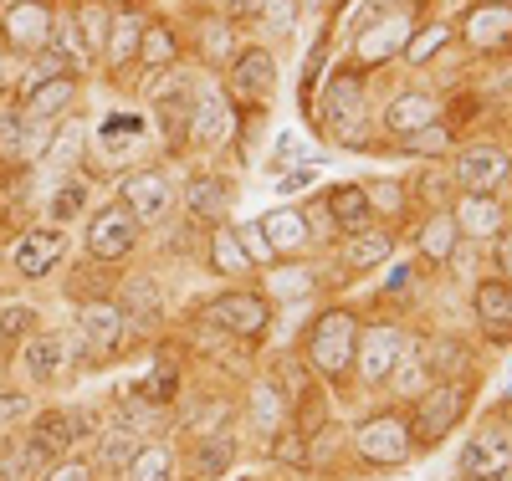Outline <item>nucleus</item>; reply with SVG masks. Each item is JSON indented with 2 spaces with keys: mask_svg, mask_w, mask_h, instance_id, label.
<instances>
[{
  "mask_svg": "<svg viewBox=\"0 0 512 481\" xmlns=\"http://www.w3.org/2000/svg\"><path fill=\"white\" fill-rule=\"evenodd\" d=\"M354 348H359V323H354L344 308H333V313L318 318V328H313V338H308V359H313L318 374L338 379V374H349Z\"/></svg>",
  "mask_w": 512,
  "mask_h": 481,
  "instance_id": "1",
  "label": "nucleus"
},
{
  "mask_svg": "<svg viewBox=\"0 0 512 481\" xmlns=\"http://www.w3.org/2000/svg\"><path fill=\"white\" fill-rule=\"evenodd\" d=\"M461 410H466V384L461 379H446L436 389H425L420 405H415V441L420 446H436L441 435L461 420Z\"/></svg>",
  "mask_w": 512,
  "mask_h": 481,
  "instance_id": "2",
  "label": "nucleus"
},
{
  "mask_svg": "<svg viewBox=\"0 0 512 481\" xmlns=\"http://www.w3.org/2000/svg\"><path fill=\"white\" fill-rule=\"evenodd\" d=\"M354 446H359V456L374 461V466H400V461L410 456V430H405L395 415H374V420L359 425Z\"/></svg>",
  "mask_w": 512,
  "mask_h": 481,
  "instance_id": "3",
  "label": "nucleus"
},
{
  "mask_svg": "<svg viewBox=\"0 0 512 481\" xmlns=\"http://www.w3.org/2000/svg\"><path fill=\"white\" fill-rule=\"evenodd\" d=\"M139 241V221L128 215V205H108L103 215H93V226H88V251L98 261H118L128 256Z\"/></svg>",
  "mask_w": 512,
  "mask_h": 481,
  "instance_id": "4",
  "label": "nucleus"
},
{
  "mask_svg": "<svg viewBox=\"0 0 512 481\" xmlns=\"http://www.w3.org/2000/svg\"><path fill=\"white\" fill-rule=\"evenodd\" d=\"M461 471L472 481H502L512 471V435L507 430H482L466 441L461 451Z\"/></svg>",
  "mask_w": 512,
  "mask_h": 481,
  "instance_id": "5",
  "label": "nucleus"
},
{
  "mask_svg": "<svg viewBox=\"0 0 512 481\" xmlns=\"http://www.w3.org/2000/svg\"><path fill=\"white\" fill-rule=\"evenodd\" d=\"M144 149V118L139 113H108L98 128V159L103 164H123Z\"/></svg>",
  "mask_w": 512,
  "mask_h": 481,
  "instance_id": "6",
  "label": "nucleus"
},
{
  "mask_svg": "<svg viewBox=\"0 0 512 481\" xmlns=\"http://www.w3.org/2000/svg\"><path fill=\"white\" fill-rule=\"evenodd\" d=\"M210 323H221L226 333L251 338V333H262V328H267V302H262V297H251V292H226V297L210 302Z\"/></svg>",
  "mask_w": 512,
  "mask_h": 481,
  "instance_id": "7",
  "label": "nucleus"
},
{
  "mask_svg": "<svg viewBox=\"0 0 512 481\" xmlns=\"http://www.w3.org/2000/svg\"><path fill=\"white\" fill-rule=\"evenodd\" d=\"M507 169H512V159L502 149H466V154H456V180L472 190V195L497 190L507 180Z\"/></svg>",
  "mask_w": 512,
  "mask_h": 481,
  "instance_id": "8",
  "label": "nucleus"
},
{
  "mask_svg": "<svg viewBox=\"0 0 512 481\" xmlns=\"http://www.w3.org/2000/svg\"><path fill=\"white\" fill-rule=\"evenodd\" d=\"M62 251H67V236L57 231V226H41V231H31V236H21V246H16V272L21 277H47L57 261H62Z\"/></svg>",
  "mask_w": 512,
  "mask_h": 481,
  "instance_id": "9",
  "label": "nucleus"
},
{
  "mask_svg": "<svg viewBox=\"0 0 512 481\" xmlns=\"http://www.w3.org/2000/svg\"><path fill=\"white\" fill-rule=\"evenodd\" d=\"M400 348H405V338L395 333V328H369L364 333V348H354V359H364L359 369H364V379L369 384H379V379H390L395 369H400Z\"/></svg>",
  "mask_w": 512,
  "mask_h": 481,
  "instance_id": "10",
  "label": "nucleus"
},
{
  "mask_svg": "<svg viewBox=\"0 0 512 481\" xmlns=\"http://www.w3.org/2000/svg\"><path fill=\"white\" fill-rule=\"evenodd\" d=\"M169 180L159 169H144V174H134V180L123 185V205H128V215H134V221H159V215L169 210Z\"/></svg>",
  "mask_w": 512,
  "mask_h": 481,
  "instance_id": "11",
  "label": "nucleus"
},
{
  "mask_svg": "<svg viewBox=\"0 0 512 481\" xmlns=\"http://www.w3.org/2000/svg\"><path fill=\"white\" fill-rule=\"evenodd\" d=\"M77 328H82V338H88L93 348H118V338H123V313H118V302H108V297H98V302H88L82 308V318H77Z\"/></svg>",
  "mask_w": 512,
  "mask_h": 481,
  "instance_id": "12",
  "label": "nucleus"
},
{
  "mask_svg": "<svg viewBox=\"0 0 512 481\" xmlns=\"http://www.w3.org/2000/svg\"><path fill=\"white\" fill-rule=\"evenodd\" d=\"M466 41L482 47V52L507 47L512 41V6H477L472 16H466Z\"/></svg>",
  "mask_w": 512,
  "mask_h": 481,
  "instance_id": "13",
  "label": "nucleus"
},
{
  "mask_svg": "<svg viewBox=\"0 0 512 481\" xmlns=\"http://www.w3.org/2000/svg\"><path fill=\"white\" fill-rule=\"evenodd\" d=\"M6 36L16 41L21 52H41V47H47V36H52V16L41 11L36 0H26V6H16L6 16Z\"/></svg>",
  "mask_w": 512,
  "mask_h": 481,
  "instance_id": "14",
  "label": "nucleus"
},
{
  "mask_svg": "<svg viewBox=\"0 0 512 481\" xmlns=\"http://www.w3.org/2000/svg\"><path fill=\"white\" fill-rule=\"evenodd\" d=\"M47 471H52V451H41L31 435L0 456V481H36V476H47Z\"/></svg>",
  "mask_w": 512,
  "mask_h": 481,
  "instance_id": "15",
  "label": "nucleus"
},
{
  "mask_svg": "<svg viewBox=\"0 0 512 481\" xmlns=\"http://www.w3.org/2000/svg\"><path fill=\"white\" fill-rule=\"evenodd\" d=\"M185 205H190L195 221H226L231 190H226V180H216V174H200V180H190V190H185Z\"/></svg>",
  "mask_w": 512,
  "mask_h": 481,
  "instance_id": "16",
  "label": "nucleus"
},
{
  "mask_svg": "<svg viewBox=\"0 0 512 481\" xmlns=\"http://www.w3.org/2000/svg\"><path fill=\"white\" fill-rule=\"evenodd\" d=\"M231 128H236V118H231V108H226L216 93H205L200 108L190 113V134H195L200 144H226Z\"/></svg>",
  "mask_w": 512,
  "mask_h": 481,
  "instance_id": "17",
  "label": "nucleus"
},
{
  "mask_svg": "<svg viewBox=\"0 0 512 481\" xmlns=\"http://www.w3.org/2000/svg\"><path fill=\"white\" fill-rule=\"evenodd\" d=\"M431 118H436V103H431V98L405 93V98L390 103V113H384V128H390V134H400V139H410V134H420V128H431Z\"/></svg>",
  "mask_w": 512,
  "mask_h": 481,
  "instance_id": "18",
  "label": "nucleus"
},
{
  "mask_svg": "<svg viewBox=\"0 0 512 481\" xmlns=\"http://www.w3.org/2000/svg\"><path fill=\"white\" fill-rule=\"evenodd\" d=\"M62 359H67L62 333H41V338H31V343L21 348V364H26V374H31L36 384H41V379H57Z\"/></svg>",
  "mask_w": 512,
  "mask_h": 481,
  "instance_id": "19",
  "label": "nucleus"
},
{
  "mask_svg": "<svg viewBox=\"0 0 512 481\" xmlns=\"http://www.w3.org/2000/svg\"><path fill=\"white\" fill-rule=\"evenodd\" d=\"M477 318H482L487 333H497V338L512 333V287H507V282H482V287H477Z\"/></svg>",
  "mask_w": 512,
  "mask_h": 481,
  "instance_id": "20",
  "label": "nucleus"
},
{
  "mask_svg": "<svg viewBox=\"0 0 512 481\" xmlns=\"http://www.w3.org/2000/svg\"><path fill=\"white\" fill-rule=\"evenodd\" d=\"M272 82H277V67L267 52H241L236 57V93L246 98H272Z\"/></svg>",
  "mask_w": 512,
  "mask_h": 481,
  "instance_id": "21",
  "label": "nucleus"
},
{
  "mask_svg": "<svg viewBox=\"0 0 512 481\" xmlns=\"http://www.w3.org/2000/svg\"><path fill=\"white\" fill-rule=\"evenodd\" d=\"M123 318H134L139 328H154L159 318H164V297H159V287L154 282H144V277H134L123 287V308H118Z\"/></svg>",
  "mask_w": 512,
  "mask_h": 481,
  "instance_id": "22",
  "label": "nucleus"
},
{
  "mask_svg": "<svg viewBox=\"0 0 512 481\" xmlns=\"http://www.w3.org/2000/svg\"><path fill=\"white\" fill-rule=\"evenodd\" d=\"M31 441H36L41 451H67V446H77V441H82V435H77V410H47V415L36 420Z\"/></svg>",
  "mask_w": 512,
  "mask_h": 481,
  "instance_id": "23",
  "label": "nucleus"
},
{
  "mask_svg": "<svg viewBox=\"0 0 512 481\" xmlns=\"http://www.w3.org/2000/svg\"><path fill=\"white\" fill-rule=\"evenodd\" d=\"M256 226H262V236H267L272 256H277V251H297V246L308 241V221H303L297 210H272L267 221H256Z\"/></svg>",
  "mask_w": 512,
  "mask_h": 481,
  "instance_id": "24",
  "label": "nucleus"
},
{
  "mask_svg": "<svg viewBox=\"0 0 512 481\" xmlns=\"http://www.w3.org/2000/svg\"><path fill=\"white\" fill-rule=\"evenodd\" d=\"M67 103H72V77L36 82V87H31V98H26V118H31V123H47V118H57Z\"/></svg>",
  "mask_w": 512,
  "mask_h": 481,
  "instance_id": "25",
  "label": "nucleus"
},
{
  "mask_svg": "<svg viewBox=\"0 0 512 481\" xmlns=\"http://www.w3.org/2000/svg\"><path fill=\"white\" fill-rule=\"evenodd\" d=\"M390 251H395V236H390V231H364L359 241H349V246H344V267H349V272L379 267V261L390 256Z\"/></svg>",
  "mask_w": 512,
  "mask_h": 481,
  "instance_id": "26",
  "label": "nucleus"
},
{
  "mask_svg": "<svg viewBox=\"0 0 512 481\" xmlns=\"http://www.w3.org/2000/svg\"><path fill=\"white\" fill-rule=\"evenodd\" d=\"M328 210H333V221L338 226H364L369 221V195H364V185H338V190H328Z\"/></svg>",
  "mask_w": 512,
  "mask_h": 481,
  "instance_id": "27",
  "label": "nucleus"
},
{
  "mask_svg": "<svg viewBox=\"0 0 512 481\" xmlns=\"http://www.w3.org/2000/svg\"><path fill=\"white\" fill-rule=\"evenodd\" d=\"M134 481H175V451L169 446H139V456L128 461Z\"/></svg>",
  "mask_w": 512,
  "mask_h": 481,
  "instance_id": "28",
  "label": "nucleus"
},
{
  "mask_svg": "<svg viewBox=\"0 0 512 481\" xmlns=\"http://www.w3.org/2000/svg\"><path fill=\"white\" fill-rule=\"evenodd\" d=\"M139 446H144V441H139L134 430H108L103 441H98V461H103V471H123L128 461L139 456Z\"/></svg>",
  "mask_w": 512,
  "mask_h": 481,
  "instance_id": "29",
  "label": "nucleus"
},
{
  "mask_svg": "<svg viewBox=\"0 0 512 481\" xmlns=\"http://www.w3.org/2000/svg\"><path fill=\"white\" fill-rule=\"evenodd\" d=\"M451 246H456V221H451V215H431L425 231H420V251L431 256V261H446Z\"/></svg>",
  "mask_w": 512,
  "mask_h": 481,
  "instance_id": "30",
  "label": "nucleus"
},
{
  "mask_svg": "<svg viewBox=\"0 0 512 481\" xmlns=\"http://www.w3.org/2000/svg\"><path fill=\"white\" fill-rule=\"evenodd\" d=\"M77 26H82V41H88L93 52L108 47V36H113L108 26H113V16H108L103 0H88V6H82V11H77Z\"/></svg>",
  "mask_w": 512,
  "mask_h": 481,
  "instance_id": "31",
  "label": "nucleus"
},
{
  "mask_svg": "<svg viewBox=\"0 0 512 481\" xmlns=\"http://www.w3.org/2000/svg\"><path fill=\"white\" fill-rule=\"evenodd\" d=\"M461 226L472 231V236H487V231L502 226V210H497L487 195H466V205H461Z\"/></svg>",
  "mask_w": 512,
  "mask_h": 481,
  "instance_id": "32",
  "label": "nucleus"
},
{
  "mask_svg": "<svg viewBox=\"0 0 512 481\" xmlns=\"http://www.w3.org/2000/svg\"><path fill=\"white\" fill-rule=\"evenodd\" d=\"M231 456H236L231 435H205V441H200V456H195V466H200L205 476H221V471L231 466Z\"/></svg>",
  "mask_w": 512,
  "mask_h": 481,
  "instance_id": "33",
  "label": "nucleus"
},
{
  "mask_svg": "<svg viewBox=\"0 0 512 481\" xmlns=\"http://www.w3.org/2000/svg\"><path fill=\"white\" fill-rule=\"evenodd\" d=\"M36 328V308H26V302H11V308H0V343H16Z\"/></svg>",
  "mask_w": 512,
  "mask_h": 481,
  "instance_id": "34",
  "label": "nucleus"
},
{
  "mask_svg": "<svg viewBox=\"0 0 512 481\" xmlns=\"http://www.w3.org/2000/svg\"><path fill=\"white\" fill-rule=\"evenodd\" d=\"M82 205H88V185L82 180H67V185H57V195H52V215L67 226L72 215H82Z\"/></svg>",
  "mask_w": 512,
  "mask_h": 481,
  "instance_id": "35",
  "label": "nucleus"
},
{
  "mask_svg": "<svg viewBox=\"0 0 512 481\" xmlns=\"http://www.w3.org/2000/svg\"><path fill=\"white\" fill-rule=\"evenodd\" d=\"M395 31H400V26H374V31L359 41V57H364V62H384V57L400 47V36H395Z\"/></svg>",
  "mask_w": 512,
  "mask_h": 481,
  "instance_id": "36",
  "label": "nucleus"
},
{
  "mask_svg": "<svg viewBox=\"0 0 512 481\" xmlns=\"http://www.w3.org/2000/svg\"><path fill=\"white\" fill-rule=\"evenodd\" d=\"M210 261H216L221 272H246V267H251V256L241 251L236 236H216V246H210Z\"/></svg>",
  "mask_w": 512,
  "mask_h": 481,
  "instance_id": "37",
  "label": "nucleus"
},
{
  "mask_svg": "<svg viewBox=\"0 0 512 481\" xmlns=\"http://www.w3.org/2000/svg\"><path fill=\"white\" fill-rule=\"evenodd\" d=\"M251 16H262L267 31H287L292 26V0H256Z\"/></svg>",
  "mask_w": 512,
  "mask_h": 481,
  "instance_id": "38",
  "label": "nucleus"
},
{
  "mask_svg": "<svg viewBox=\"0 0 512 481\" xmlns=\"http://www.w3.org/2000/svg\"><path fill=\"white\" fill-rule=\"evenodd\" d=\"M441 47H446V26H425V31L410 41V62H431Z\"/></svg>",
  "mask_w": 512,
  "mask_h": 481,
  "instance_id": "39",
  "label": "nucleus"
},
{
  "mask_svg": "<svg viewBox=\"0 0 512 481\" xmlns=\"http://www.w3.org/2000/svg\"><path fill=\"white\" fill-rule=\"evenodd\" d=\"M431 354H436V359H425V364H436V374H461V354H466V348H461L456 338H441Z\"/></svg>",
  "mask_w": 512,
  "mask_h": 481,
  "instance_id": "40",
  "label": "nucleus"
},
{
  "mask_svg": "<svg viewBox=\"0 0 512 481\" xmlns=\"http://www.w3.org/2000/svg\"><path fill=\"white\" fill-rule=\"evenodd\" d=\"M26 144V123L21 118H0V154H21Z\"/></svg>",
  "mask_w": 512,
  "mask_h": 481,
  "instance_id": "41",
  "label": "nucleus"
},
{
  "mask_svg": "<svg viewBox=\"0 0 512 481\" xmlns=\"http://www.w3.org/2000/svg\"><path fill=\"white\" fill-rule=\"evenodd\" d=\"M236 241H241V251H246L251 261H272V246H267V236H262V226H246V231H241Z\"/></svg>",
  "mask_w": 512,
  "mask_h": 481,
  "instance_id": "42",
  "label": "nucleus"
},
{
  "mask_svg": "<svg viewBox=\"0 0 512 481\" xmlns=\"http://www.w3.org/2000/svg\"><path fill=\"white\" fill-rule=\"evenodd\" d=\"M277 415H282L277 389H272V384H267V389H256V425H277Z\"/></svg>",
  "mask_w": 512,
  "mask_h": 481,
  "instance_id": "43",
  "label": "nucleus"
},
{
  "mask_svg": "<svg viewBox=\"0 0 512 481\" xmlns=\"http://www.w3.org/2000/svg\"><path fill=\"white\" fill-rule=\"evenodd\" d=\"M272 456H277V461H292V466H303V461H308V451L297 446V435H292V430H282V435H277V446H272Z\"/></svg>",
  "mask_w": 512,
  "mask_h": 481,
  "instance_id": "44",
  "label": "nucleus"
},
{
  "mask_svg": "<svg viewBox=\"0 0 512 481\" xmlns=\"http://www.w3.org/2000/svg\"><path fill=\"white\" fill-rule=\"evenodd\" d=\"M118 31L123 36H108V47H113V57H128V52H134V41H139V21H118Z\"/></svg>",
  "mask_w": 512,
  "mask_h": 481,
  "instance_id": "45",
  "label": "nucleus"
},
{
  "mask_svg": "<svg viewBox=\"0 0 512 481\" xmlns=\"http://www.w3.org/2000/svg\"><path fill=\"white\" fill-rule=\"evenodd\" d=\"M169 52H175V41H169L164 31H149V36H144V57H149V62H169Z\"/></svg>",
  "mask_w": 512,
  "mask_h": 481,
  "instance_id": "46",
  "label": "nucleus"
},
{
  "mask_svg": "<svg viewBox=\"0 0 512 481\" xmlns=\"http://www.w3.org/2000/svg\"><path fill=\"white\" fill-rule=\"evenodd\" d=\"M47 481H88V466H82V461H67V466H52V471H47Z\"/></svg>",
  "mask_w": 512,
  "mask_h": 481,
  "instance_id": "47",
  "label": "nucleus"
},
{
  "mask_svg": "<svg viewBox=\"0 0 512 481\" xmlns=\"http://www.w3.org/2000/svg\"><path fill=\"white\" fill-rule=\"evenodd\" d=\"M26 415V400L21 395H0V425H11V420H21Z\"/></svg>",
  "mask_w": 512,
  "mask_h": 481,
  "instance_id": "48",
  "label": "nucleus"
},
{
  "mask_svg": "<svg viewBox=\"0 0 512 481\" xmlns=\"http://www.w3.org/2000/svg\"><path fill=\"white\" fill-rule=\"evenodd\" d=\"M497 261H502V272L512 277V231L502 236V246H497Z\"/></svg>",
  "mask_w": 512,
  "mask_h": 481,
  "instance_id": "49",
  "label": "nucleus"
},
{
  "mask_svg": "<svg viewBox=\"0 0 512 481\" xmlns=\"http://www.w3.org/2000/svg\"><path fill=\"white\" fill-rule=\"evenodd\" d=\"M226 11H231V16H251L256 0H226Z\"/></svg>",
  "mask_w": 512,
  "mask_h": 481,
  "instance_id": "50",
  "label": "nucleus"
},
{
  "mask_svg": "<svg viewBox=\"0 0 512 481\" xmlns=\"http://www.w3.org/2000/svg\"><path fill=\"white\" fill-rule=\"evenodd\" d=\"M487 6H507V0H487Z\"/></svg>",
  "mask_w": 512,
  "mask_h": 481,
  "instance_id": "51",
  "label": "nucleus"
}]
</instances>
